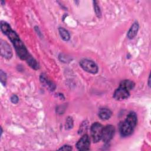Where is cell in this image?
I'll return each instance as SVG.
<instances>
[{
    "label": "cell",
    "mask_w": 151,
    "mask_h": 151,
    "mask_svg": "<svg viewBox=\"0 0 151 151\" xmlns=\"http://www.w3.org/2000/svg\"><path fill=\"white\" fill-rule=\"evenodd\" d=\"M115 132V128L112 125H107L103 127L101 139L105 143L109 142L113 138Z\"/></svg>",
    "instance_id": "5"
},
{
    "label": "cell",
    "mask_w": 151,
    "mask_h": 151,
    "mask_svg": "<svg viewBox=\"0 0 151 151\" xmlns=\"http://www.w3.org/2000/svg\"><path fill=\"white\" fill-rule=\"evenodd\" d=\"M137 118L136 114L133 112H130L126 120L121 123L120 126V134L123 136L130 135L134 131V129L137 124Z\"/></svg>",
    "instance_id": "1"
},
{
    "label": "cell",
    "mask_w": 151,
    "mask_h": 151,
    "mask_svg": "<svg viewBox=\"0 0 151 151\" xmlns=\"http://www.w3.org/2000/svg\"><path fill=\"white\" fill-rule=\"evenodd\" d=\"M1 29L2 32L5 34L7 35L8 32L12 29L10 25L5 21H1Z\"/></svg>",
    "instance_id": "15"
},
{
    "label": "cell",
    "mask_w": 151,
    "mask_h": 151,
    "mask_svg": "<svg viewBox=\"0 0 151 151\" xmlns=\"http://www.w3.org/2000/svg\"><path fill=\"white\" fill-rule=\"evenodd\" d=\"M27 62L28 63V64L34 70H38L40 68L39 64L37 62V61L32 58L31 55H29L28 57V58H27Z\"/></svg>",
    "instance_id": "13"
},
{
    "label": "cell",
    "mask_w": 151,
    "mask_h": 151,
    "mask_svg": "<svg viewBox=\"0 0 151 151\" xmlns=\"http://www.w3.org/2000/svg\"><path fill=\"white\" fill-rule=\"evenodd\" d=\"M40 80H41V81L42 83H44L45 85H46L47 87H48L51 90H54L55 89V84L52 81L48 80L47 78L43 74L41 76Z\"/></svg>",
    "instance_id": "12"
},
{
    "label": "cell",
    "mask_w": 151,
    "mask_h": 151,
    "mask_svg": "<svg viewBox=\"0 0 151 151\" xmlns=\"http://www.w3.org/2000/svg\"><path fill=\"white\" fill-rule=\"evenodd\" d=\"M12 44L15 47L17 54L18 57L22 60H27L29 54L28 52V51L22 43V42L20 40V39L16 40L15 41L12 42Z\"/></svg>",
    "instance_id": "2"
},
{
    "label": "cell",
    "mask_w": 151,
    "mask_h": 151,
    "mask_svg": "<svg viewBox=\"0 0 151 151\" xmlns=\"http://www.w3.org/2000/svg\"><path fill=\"white\" fill-rule=\"evenodd\" d=\"M119 87H123L128 91L132 90L134 87V83L129 80H124L120 82Z\"/></svg>",
    "instance_id": "11"
},
{
    "label": "cell",
    "mask_w": 151,
    "mask_h": 151,
    "mask_svg": "<svg viewBox=\"0 0 151 151\" xmlns=\"http://www.w3.org/2000/svg\"><path fill=\"white\" fill-rule=\"evenodd\" d=\"M150 77L149 76V79H148V86H149V87H150Z\"/></svg>",
    "instance_id": "21"
},
{
    "label": "cell",
    "mask_w": 151,
    "mask_h": 151,
    "mask_svg": "<svg viewBox=\"0 0 151 151\" xmlns=\"http://www.w3.org/2000/svg\"><path fill=\"white\" fill-rule=\"evenodd\" d=\"M18 100H19L18 97L16 95H12L11 97V101L12 103L17 104L18 102Z\"/></svg>",
    "instance_id": "19"
},
{
    "label": "cell",
    "mask_w": 151,
    "mask_h": 151,
    "mask_svg": "<svg viewBox=\"0 0 151 151\" xmlns=\"http://www.w3.org/2000/svg\"><path fill=\"white\" fill-rule=\"evenodd\" d=\"M58 31H59L60 35L61 38L64 41H68L70 40V34H69L68 32L66 29H65L64 28L60 27V28H59Z\"/></svg>",
    "instance_id": "14"
},
{
    "label": "cell",
    "mask_w": 151,
    "mask_h": 151,
    "mask_svg": "<svg viewBox=\"0 0 151 151\" xmlns=\"http://www.w3.org/2000/svg\"><path fill=\"white\" fill-rule=\"evenodd\" d=\"M111 111L107 108H101L99 111V116L102 120L109 119L111 116Z\"/></svg>",
    "instance_id": "9"
},
{
    "label": "cell",
    "mask_w": 151,
    "mask_h": 151,
    "mask_svg": "<svg viewBox=\"0 0 151 151\" xmlns=\"http://www.w3.org/2000/svg\"><path fill=\"white\" fill-rule=\"evenodd\" d=\"M94 11L96 15L97 16V17L100 18L101 17V11L100 9V7L97 4L96 1H94Z\"/></svg>",
    "instance_id": "17"
},
{
    "label": "cell",
    "mask_w": 151,
    "mask_h": 151,
    "mask_svg": "<svg viewBox=\"0 0 151 151\" xmlns=\"http://www.w3.org/2000/svg\"><path fill=\"white\" fill-rule=\"evenodd\" d=\"M73 126V121L71 117H68L66 120V126H67V129H71L72 128Z\"/></svg>",
    "instance_id": "18"
},
{
    "label": "cell",
    "mask_w": 151,
    "mask_h": 151,
    "mask_svg": "<svg viewBox=\"0 0 151 151\" xmlns=\"http://www.w3.org/2000/svg\"><path fill=\"white\" fill-rule=\"evenodd\" d=\"M1 54L2 57L6 59H10L12 56V51L9 45L4 40H1L0 42Z\"/></svg>",
    "instance_id": "6"
},
{
    "label": "cell",
    "mask_w": 151,
    "mask_h": 151,
    "mask_svg": "<svg viewBox=\"0 0 151 151\" xmlns=\"http://www.w3.org/2000/svg\"><path fill=\"white\" fill-rule=\"evenodd\" d=\"M129 91L123 87H119V88L114 91L113 97L117 100H123L127 99L129 97Z\"/></svg>",
    "instance_id": "8"
},
{
    "label": "cell",
    "mask_w": 151,
    "mask_h": 151,
    "mask_svg": "<svg viewBox=\"0 0 151 151\" xmlns=\"http://www.w3.org/2000/svg\"><path fill=\"white\" fill-rule=\"evenodd\" d=\"M59 150H72V147L69 145H64L62 146L61 148L59 149Z\"/></svg>",
    "instance_id": "20"
},
{
    "label": "cell",
    "mask_w": 151,
    "mask_h": 151,
    "mask_svg": "<svg viewBox=\"0 0 151 151\" xmlns=\"http://www.w3.org/2000/svg\"><path fill=\"white\" fill-rule=\"evenodd\" d=\"M0 80H1V83L4 86L5 85L6 81V74L2 70H1L0 71Z\"/></svg>",
    "instance_id": "16"
},
{
    "label": "cell",
    "mask_w": 151,
    "mask_h": 151,
    "mask_svg": "<svg viewBox=\"0 0 151 151\" xmlns=\"http://www.w3.org/2000/svg\"><path fill=\"white\" fill-rule=\"evenodd\" d=\"M80 65L84 71L88 73L96 74L98 72L99 68L97 64L91 60L83 59L80 61Z\"/></svg>",
    "instance_id": "4"
},
{
    "label": "cell",
    "mask_w": 151,
    "mask_h": 151,
    "mask_svg": "<svg viewBox=\"0 0 151 151\" xmlns=\"http://www.w3.org/2000/svg\"><path fill=\"white\" fill-rule=\"evenodd\" d=\"M103 126L98 122L93 123L91 126V135L94 142L96 143L101 139Z\"/></svg>",
    "instance_id": "3"
},
{
    "label": "cell",
    "mask_w": 151,
    "mask_h": 151,
    "mask_svg": "<svg viewBox=\"0 0 151 151\" xmlns=\"http://www.w3.org/2000/svg\"><path fill=\"white\" fill-rule=\"evenodd\" d=\"M139 29V24L137 22H134L129 29L127 36L129 39H133L137 34Z\"/></svg>",
    "instance_id": "10"
},
{
    "label": "cell",
    "mask_w": 151,
    "mask_h": 151,
    "mask_svg": "<svg viewBox=\"0 0 151 151\" xmlns=\"http://www.w3.org/2000/svg\"><path fill=\"white\" fill-rule=\"evenodd\" d=\"M90 139L87 134H84L76 143V147L79 150H88L90 148Z\"/></svg>",
    "instance_id": "7"
}]
</instances>
